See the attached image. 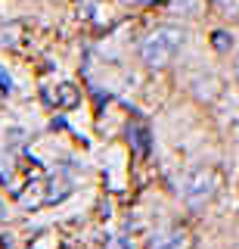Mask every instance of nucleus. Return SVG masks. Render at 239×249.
Returning a JSON list of instances; mask_svg holds the SVG:
<instances>
[{
	"instance_id": "1",
	"label": "nucleus",
	"mask_w": 239,
	"mask_h": 249,
	"mask_svg": "<svg viewBox=\"0 0 239 249\" xmlns=\"http://www.w3.org/2000/svg\"><path fill=\"white\" fill-rule=\"evenodd\" d=\"M180 44H183V31H177V28H159V31H152V35L143 41L140 56H143L146 66L161 69V66H168V62L174 59V53L180 50Z\"/></svg>"
},
{
	"instance_id": "2",
	"label": "nucleus",
	"mask_w": 239,
	"mask_h": 249,
	"mask_svg": "<svg viewBox=\"0 0 239 249\" xmlns=\"http://www.w3.org/2000/svg\"><path fill=\"white\" fill-rule=\"evenodd\" d=\"M214 190H218V171L214 168H192L187 178H183V202L190 209H202L205 202H211Z\"/></svg>"
},
{
	"instance_id": "3",
	"label": "nucleus",
	"mask_w": 239,
	"mask_h": 249,
	"mask_svg": "<svg viewBox=\"0 0 239 249\" xmlns=\"http://www.w3.org/2000/svg\"><path fill=\"white\" fill-rule=\"evenodd\" d=\"M81 103V93H78V88L75 84H68V81H63L56 88V106L59 109H75Z\"/></svg>"
},
{
	"instance_id": "4",
	"label": "nucleus",
	"mask_w": 239,
	"mask_h": 249,
	"mask_svg": "<svg viewBox=\"0 0 239 249\" xmlns=\"http://www.w3.org/2000/svg\"><path fill=\"white\" fill-rule=\"evenodd\" d=\"M168 6H171V13L187 16V19H192V16L202 13V0H171Z\"/></svg>"
},
{
	"instance_id": "5",
	"label": "nucleus",
	"mask_w": 239,
	"mask_h": 249,
	"mask_svg": "<svg viewBox=\"0 0 239 249\" xmlns=\"http://www.w3.org/2000/svg\"><path fill=\"white\" fill-rule=\"evenodd\" d=\"M183 233V231H180ZM180 233H161V237H156V240H152V249H177V246H180L183 243V237H180Z\"/></svg>"
},
{
	"instance_id": "6",
	"label": "nucleus",
	"mask_w": 239,
	"mask_h": 249,
	"mask_svg": "<svg viewBox=\"0 0 239 249\" xmlns=\"http://www.w3.org/2000/svg\"><path fill=\"white\" fill-rule=\"evenodd\" d=\"M211 44L218 47V50H230L233 37H227V31H214V35H211Z\"/></svg>"
},
{
	"instance_id": "7",
	"label": "nucleus",
	"mask_w": 239,
	"mask_h": 249,
	"mask_svg": "<svg viewBox=\"0 0 239 249\" xmlns=\"http://www.w3.org/2000/svg\"><path fill=\"white\" fill-rule=\"evenodd\" d=\"M130 134H134V143H137V150H140V153H146V146H149V137H146V128H134Z\"/></svg>"
},
{
	"instance_id": "8",
	"label": "nucleus",
	"mask_w": 239,
	"mask_h": 249,
	"mask_svg": "<svg viewBox=\"0 0 239 249\" xmlns=\"http://www.w3.org/2000/svg\"><path fill=\"white\" fill-rule=\"evenodd\" d=\"M0 88H3L6 93L13 90V84H10V75H3V69H0Z\"/></svg>"
},
{
	"instance_id": "9",
	"label": "nucleus",
	"mask_w": 239,
	"mask_h": 249,
	"mask_svg": "<svg viewBox=\"0 0 239 249\" xmlns=\"http://www.w3.org/2000/svg\"><path fill=\"white\" fill-rule=\"evenodd\" d=\"M236 75H239V62H236Z\"/></svg>"
},
{
	"instance_id": "10",
	"label": "nucleus",
	"mask_w": 239,
	"mask_h": 249,
	"mask_svg": "<svg viewBox=\"0 0 239 249\" xmlns=\"http://www.w3.org/2000/svg\"><path fill=\"white\" fill-rule=\"evenodd\" d=\"M0 249H3V243H0Z\"/></svg>"
},
{
	"instance_id": "11",
	"label": "nucleus",
	"mask_w": 239,
	"mask_h": 249,
	"mask_svg": "<svg viewBox=\"0 0 239 249\" xmlns=\"http://www.w3.org/2000/svg\"><path fill=\"white\" fill-rule=\"evenodd\" d=\"M0 215H3V212H0Z\"/></svg>"
}]
</instances>
